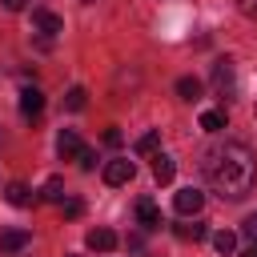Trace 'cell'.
<instances>
[{"mask_svg": "<svg viewBox=\"0 0 257 257\" xmlns=\"http://www.w3.org/2000/svg\"><path fill=\"white\" fill-rule=\"evenodd\" d=\"M241 233H245V237H249V241L257 245V213H249V217L241 221Z\"/></svg>", "mask_w": 257, "mask_h": 257, "instance_id": "cell-21", "label": "cell"}, {"mask_svg": "<svg viewBox=\"0 0 257 257\" xmlns=\"http://www.w3.org/2000/svg\"><path fill=\"white\" fill-rule=\"evenodd\" d=\"M84 4H92V0H84Z\"/></svg>", "mask_w": 257, "mask_h": 257, "instance_id": "cell-28", "label": "cell"}, {"mask_svg": "<svg viewBox=\"0 0 257 257\" xmlns=\"http://www.w3.org/2000/svg\"><path fill=\"white\" fill-rule=\"evenodd\" d=\"M237 8H241V16L257 20V0H237Z\"/></svg>", "mask_w": 257, "mask_h": 257, "instance_id": "cell-22", "label": "cell"}, {"mask_svg": "<svg viewBox=\"0 0 257 257\" xmlns=\"http://www.w3.org/2000/svg\"><path fill=\"white\" fill-rule=\"evenodd\" d=\"M28 241H32L28 229H4V233H0V253H4V257H16Z\"/></svg>", "mask_w": 257, "mask_h": 257, "instance_id": "cell-7", "label": "cell"}, {"mask_svg": "<svg viewBox=\"0 0 257 257\" xmlns=\"http://www.w3.org/2000/svg\"><path fill=\"white\" fill-rule=\"evenodd\" d=\"M201 205H205V193H201V189H193V185H189V189H181V193L173 197V209H177L181 217H197V213H201Z\"/></svg>", "mask_w": 257, "mask_h": 257, "instance_id": "cell-3", "label": "cell"}, {"mask_svg": "<svg viewBox=\"0 0 257 257\" xmlns=\"http://www.w3.org/2000/svg\"><path fill=\"white\" fill-rule=\"evenodd\" d=\"M173 233H177L181 241H205V237H209V229H205L201 221H193V225H173Z\"/></svg>", "mask_w": 257, "mask_h": 257, "instance_id": "cell-13", "label": "cell"}, {"mask_svg": "<svg viewBox=\"0 0 257 257\" xmlns=\"http://www.w3.org/2000/svg\"><path fill=\"white\" fill-rule=\"evenodd\" d=\"M40 112H44V92L40 88H24L20 92V116L24 120H40Z\"/></svg>", "mask_w": 257, "mask_h": 257, "instance_id": "cell-6", "label": "cell"}, {"mask_svg": "<svg viewBox=\"0 0 257 257\" xmlns=\"http://www.w3.org/2000/svg\"><path fill=\"white\" fill-rule=\"evenodd\" d=\"M157 145H161V137H157V133H145V137L137 141V153H141V157H153Z\"/></svg>", "mask_w": 257, "mask_h": 257, "instance_id": "cell-19", "label": "cell"}, {"mask_svg": "<svg viewBox=\"0 0 257 257\" xmlns=\"http://www.w3.org/2000/svg\"><path fill=\"white\" fill-rule=\"evenodd\" d=\"M201 128H205V133H221V128H225V108H209V112H201Z\"/></svg>", "mask_w": 257, "mask_h": 257, "instance_id": "cell-16", "label": "cell"}, {"mask_svg": "<svg viewBox=\"0 0 257 257\" xmlns=\"http://www.w3.org/2000/svg\"><path fill=\"white\" fill-rule=\"evenodd\" d=\"M213 88L221 92V100H229V96L237 92V68H233L229 56H221V60L213 64Z\"/></svg>", "mask_w": 257, "mask_h": 257, "instance_id": "cell-2", "label": "cell"}, {"mask_svg": "<svg viewBox=\"0 0 257 257\" xmlns=\"http://www.w3.org/2000/svg\"><path fill=\"white\" fill-rule=\"evenodd\" d=\"M213 245H217V253H225V257H229V253H233V245H237V233L217 229V233H213Z\"/></svg>", "mask_w": 257, "mask_h": 257, "instance_id": "cell-18", "label": "cell"}, {"mask_svg": "<svg viewBox=\"0 0 257 257\" xmlns=\"http://www.w3.org/2000/svg\"><path fill=\"white\" fill-rule=\"evenodd\" d=\"M177 96H181V100H197V96H201V80H197V76H181V80H177Z\"/></svg>", "mask_w": 257, "mask_h": 257, "instance_id": "cell-14", "label": "cell"}, {"mask_svg": "<svg viewBox=\"0 0 257 257\" xmlns=\"http://www.w3.org/2000/svg\"><path fill=\"white\" fill-rule=\"evenodd\" d=\"M60 213H64V217L72 221V217H80V213H84V205H80L76 197H68V201H60Z\"/></svg>", "mask_w": 257, "mask_h": 257, "instance_id": "cell-20", "label": "cell"}, {"mask_svg": "<svg viewBox=\"0 0 257 257\" xmlns=\"http://www.w3.org/2000/svg\"><path fill=\"white\" fill-rule=\"evenodd\" d=\"M56 153H60L64 161H76V157L84 153V145H80V137H76L72 128H64V133L56 137Z\"/></svg>", "mask_w": 257, "mask_h": 257, "instance_id": "cell-8", "label": "cell"}, {"mask_svg": "<svg viewBox=\"0 0 257 257\" xmlns=\"http://www.w3.org/2000/svg\"><path fill=\"white\" fill-rule=\"evenodd\" d=\"M32 28H36L44 40H52L56 32H64V20H60L56 12H48V8H36V12H32Z\"/></svg>", "mask_w": 257, "mask_h": 257, "instance_id": "cell-4", "label": "cell"}, {"mask_svg": "<svg viewBox=\"0 0 257 257\" xmlns=\"http://www.w3.org/2000/svg\"><path fill=\"white\" fill-rule=\"evenodd\" d=\"M84 104H88V92H84L80 84H72V88L64 92V108H68V112H80Z\"/></svg>", "mask_w": 257, "mask_h": 257, "instance_id": "cell-15", "label": "cell"}, {"mask_svg": "<svg viewBox=\"0 0 257 257\" xmlns=\"http://www.w3.org/2000/svg\"><path fill=\"white\" fill-rule=\"evenodd\" d=\"M68 257H84V253H68Z\"/></svg>", "mask_w": 257, "mask_h": 257, "instance_id": "cell-27", "label": "cell"}, {"mask_svg": "<svg viewBox=\"0 0 257 257\" xmlns=\"http://www.w3.org/2000/svg\"><path fill=\"white\" fill-rule=\"evenodd\" d=\"M104 145H120V128H104Z\"/></svg>", "mask_w": 257, "mask_h": 257, "instance_id": "cell-24", "label": "cell"}, {"mask_svg": "<svg viewBox=\"0 0 257 257\" xmlns=\"http://www.w3.org/2000/svg\"><path fill=\"white\" fill-rule=\"evenodd\" d=\"M88 249H96V253H108V249H116V233L112 229H88Z\"/></svg>", "mask_w": 257, "mask_h": 257, "instance_id": "cell-10", "label": "cell"}, {"mask_svg": "<svg viewBox=\"0 0 257 257\" xmlns=\"http://www.w3.org/2000/svg\"><path fill=\"white\" fill-rule=\"evenodd\" d=\"M253 116H257V108H253Z\"/></svg>", "mask_w": 257, "mask_h": 257, "instance_id": "cell-29", "label": "cell"}, {"mask_svg": "<svg viewBox=\"0 0 257 257\" xmlns=\"http://www.w3.org/2000/svg\"><path fill=\"white\" fill-rule=\"evenodd\" d=\"M241 257H257V245H249V249H245V253H241Z\"/></svg>", "mask_w": 257, "mask_h": 257, "instance_id": "cell-26", "label": "cell"}, {"mask_svg": "<svg viewBox=\"0 0 257 257\" xmlns=\"http://www.w3.org/2000/svg\"><path fill=\"white\" fill-rule=\"evenodd\" d=\"M4 197H8V205H16V209H24V205H32V201H36V197L28 193V185H24V181H12V185L4 189Z\"/></svg>", "mask_w": 257, "mask_h": 257, "instance_id": "cell-11", "label": "cell"}, {"mask_svg": "<svg viewBox=\"0 0 257 257\" xmlns=\"http://www.w3.org/2000/svg\"><path fill=\"white\" fill-rule=\"evenodd\" d=\"M173 173H177V165H173L165 153H157V157H153V177H157V185H169Z\"/></svg>", "mask_w": 257, "mask_h": 257, "instance_id": "cell-12", "label": "cell"}, {"mask_svg": "<svg viewBox=\"0 0 257 257\" xmlns=\"http://www.w3.org/2000/svg\"><path fill=\"white\" fill-rule=\"evenodd\" d=\"M137 221H141V229H161V225H165V221H161V209H157L149 197L137 201Z\"/></svg>", "mask_w": 257, "mask_h": 257, "instance_id": "cell-9", "label": "cell"}, {"mask_svg": "<svg viewBox=\"0 0 257 257\" xmlns=\"http://www.w3.org/2000/svg\"><path fill=\"white\" fill-rule=\"evenodd\" d=\"M0 4H4V8H8V12H20V8H24V4H28V0H0Z\"/></svg>", "mask_w": 257, "mask_h": 257, "instance_id": "cell-25", "label": "cell"}, {"mask_svg": "<svg viewBox=\"0 0 257 257\" xmlns=\"http://www.w3.org/2000/svg\"><path fill=\"white\" fill-rule=\"evenodd\" d=\"M133 173H137V169H133V161H128V157H116V161H108V165H104V185H128V181H133Z\"/></svg>", "mask_w": 257, "mask_h": 257, "instance_id": "cell-5", "label": "cell"}, {"mask_svg": "<svg viewBox=\"0 0 257 257\" xmlns=\"http://www.w3.org/2000/svg\"><path fill=\"white\" fill-rule=\"evenodd\" d=\"M76 161H80V169H84V173H92V165H96V157H92V153H88V149H84V153H80V157H76Z\"/></svg>", "mask_w": 257, "mask_h": 257, "instance_id": "cell-23", "label": "cell"}, {"mask_svg": "<svg viewBox=\"0 0 257 257\" xmlns=\"http://www.w3.org/2000/svg\"><path fill=\"white\" fill-rule=\"evenodd\" d=\"M36 201H64V181H60V177H48Z\"/></svg>", "mask_w": 257, "mask_h": 257, "instance_id": "cell-17", "label": "cell"}, {"mask_svg": "<svg viewBox=\"0 0 257 257\" xmlns=\"http://www.w3.org/2000/svg\"><path fill=\"white\" fill-rule=\"evenodd\" d=\"M205 181L213 185V193L221 201L249 197L253 193V181H257V161H253L249 145L225 141L221 149H209V157H205Z\"/></svg>", "mask_w": 257, "mask_h": 257, "instance_id": "cell-1", "label": "cell"}]
</instances>
